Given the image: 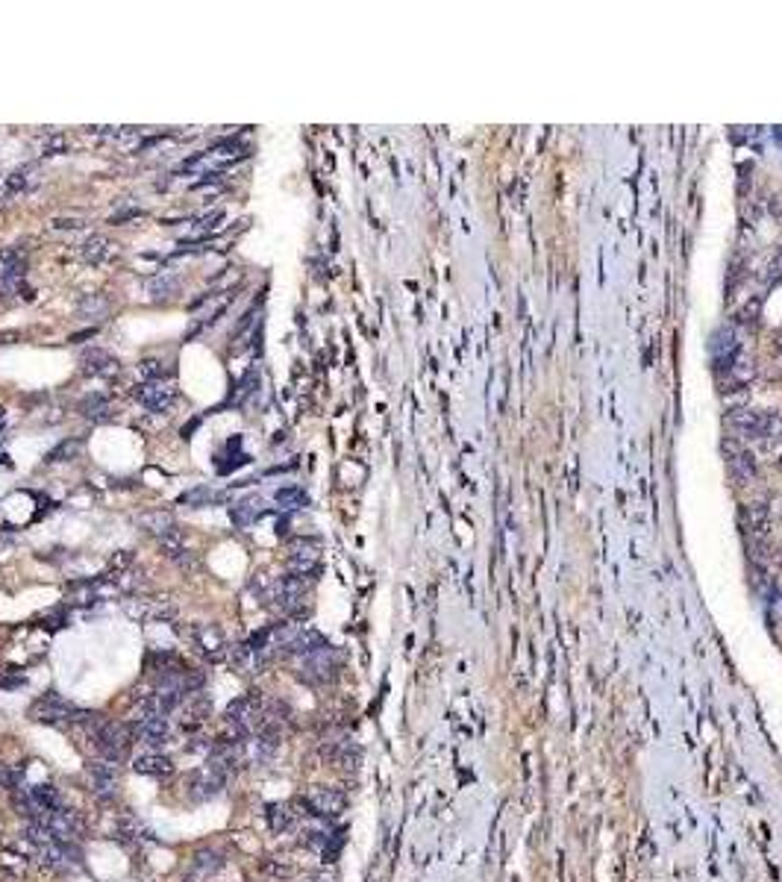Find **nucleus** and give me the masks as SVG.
I'll return each instance as SVG.
<instances>
[{"mask_svg": "<svg viewBox=\"0 0 782 882\" xmlns=\"http://www.w3.org/2000/svg\"><path fill=\"white\" fill-rule=\"evenodd\" d=\"M92 741L97 747V753L103 756V762H112V765H121L130 759V750H133V727L126 721H115V717H103L100 727L95 729Z\"/></svg>", "mask_w": 782, "mask_h": 882, "instance_id": "nucleus-1", "label": "nucleus"}, {"mask_svg": "<svg viewBox=\"0 0 782 882\" xmlns=\"http://www.w3.org/2000/svg\"><path fill=\"white\" fill-rule=\"evenodd\" d=\"M88 712H80L71 700H65L59 691H47L45 697H39L35 703L30 706V717L39 724H83V717Z\"/></svg>", "mask_w": 782, "mask_h": 882, "instance_id": "nucleus-2", "label": "nucleus"}, {"mask_svg": "<svg viewBox=\"0 0 782 882\" xmlns=\"http://www.w3.org/2000/svg\"><path fill=\"white\" fill-rule=\"evenodd\" d=\"M297 806H303L306 812H303V818H324V821H330V818H338L344 809H348V797H344V791H338V788H326V785H312L306 791V794L297 800Z\"/></svg>", "mask_w": 782, "mask_h": 882, "instance_id": "nucleus-3", "label": "nucleus"}, {"mask_svg": "<svg viewBox=\"0 0 782 882\" xmlns=\"http://www.w3.org/2000/svg\"><path fill=\"white\" fill-rule=\"evenodd\" d=\"M303 594H306V580H303V577H295V573H288V577H280V580L274 583V588H271V600H274V606L283 612V615H288V618H303V615H306V609H303Z\"/></svg>", "mask_w": 782, "mask_h": 882, "instance_id": "nucleus-4", "label": "nucleus"}, {"mask_svg": "<svg viewBox=\"0 0 782 882\" xmlns=\"http://www.w3.org/2000/svg\"><path fill=\"white\" fill-rule=\"evenodd\" d=\"M730 421L738 433L747 436V439H771L782 427V418L776 412H744V409H738Z\"/></svg>", "mask_w": 782, "mask_h": 882, "instance_id": "nucleus-5", "label": "nucleus"}, {"mask_svg": "<svg viewBox=\"0 0 782 882\" xmlns=\"http://www.w3.org/2000/svg\"><path fill=\"white\" fill-rule=\"evenodd\" d=\"M338 665H341L338 653L333 650V647H324V650H318V653H312V656H303V662H300V677H303L306 682H312V686H326V682L336 679Z\"/></svg>", "mask_w": 782, "mask_h": 882, "instance_id": "nucleus-6", "label": "nucleus"}, {"mask_svg": "<svg viewBox=\"0 0 782 882\" xmlns=\"http://www.w3.org/2000/svg\"><path fill=\"white\" fill-rule=\"evenodd\" d=\"M118 785H121V773L118 765L112 762H92L88 765V791L95 794V800L100 803H112L118 797Z\"/></svg>", "mask_w": 782, "mask_h": 882, "instance_id": "nucleus-7", "label": "nucleus"}, {"mask_svg": "<svg viewBox=\"0 0 782 882\" xmlns=\"http://www.w3.org/2000/svg\"><path fill=\"white\" fill-rule=\"evenodd\" d=\"M224 785H227V777H221V773H215L209 768H197L186 780V794L194 803H206V800H215L221 794Z\"/></svg>", "mask_w": 782, "mask_h": 882, "instance_id": "nucleus-8", "label": "nucleus"}, {"mask_svg": "<svg viewBox=\"0 0 782 882\" xmlns=\"http://www.w3.org/2000/svg\"><path fill=\"white\" fill-rule=\"evenodd\" d=\"M45 823H47V830L53 833V838H57V841H77L83 835V830H85L83 815L77 812V809H68V806H57L53 812H47Z\"/></svg>", "mask_w": 782, "mask_h": 882, "instance_id": "nucleus-9", "label": "nucleus"}, {"mask_svg": "<svg viewBox=\"0 0 782 882\" xmlns=\"http://www.w3.org/2000/svg\"><path fill=\"white\" fill-rule=\"evenodd\" d=\"M133 735L136 741L148 750H162L171 741V724L168 717H133Z\"/></svg>", "mask_w": 782, "mask_h": 882, "instance_id": "nucleus-10", "label": "nucleus"}, {"mask_svg": "<svg viewBox=\"0 0 782 882\" xmlns=\"http://www.w3.org/2000/svg\"><path fill=\"white\" fill-rule=\"evenodd\" d=\"M133 398L148 409V412H168L174 406L177 388L168 380H156V383H141L133 388Z\"/></svg>", "mask_w": 782, "mask_h": 882, "instance_id": "nucleus-11", "label": "nucleus"}, {"mask_svg": "<svg viewBox=\"0 0 782 882\" xmlns=\"http://www.w3.org/2000/svg\"><path fill=\"white\" fill-rule=\"evenodd\" d=\"M133 770L141 773V777L168 780L174 773V762H171V756H165L162 750H148V753H141L138 759L133 762Z\"/></svg>", "mask_w": 782, "mask_h": 882, "instance_id": "nucleus-12", "label": "nucleus"}, {"mask_svg": "<svg viewBox=\"0 0 782 882\" xmlns=\"http://www.w3.org/2000/svg\"><path fill=\"white\" fill-rule=\"evenodd\" d=\"M191 638L197 641V647L203 650L209 659H221L227 650V638L215 624H194L191 626Z\"/></svg>", "mask_w": 782, "mask_h": 882, "instance_id": "nucleus-13", "label": "nucleus"}, {"mask_svg": "<svg viewBox=\"0 0 782 882\" xmlns=\"http://www.w3.org/2000/svg\"><path fill=\"white\" fill-rule=\"evenodd\" d=\"M80 371L85 376H109V374H118V359L112 353H106L100 347H92L80 356Z\"/></svg>", "mask_w": 782, "mask_h": 882, "instance_id": "nucleus-14", "label": "nucleus"}, {"mask_svg": "<svg viewBox=\"0 0 782 882\" xmlns=\"http://www.w3.org/2000/svg\"><path fill=\"white\" fill-rule=\"evenodd\" d=\"M27 262L21 247H0V282H24Z\"/></svg>", "mask_w": 782, "mask_h": 882, "instance_id": "nucleus-15", "label": "nucleus"}, {"mask_svg": "<svg viewBox=\"0 0 782 882\" xmlns=\"http://www.w3.org/2000/svg\"><path fill=\"white\" fill-rule=\"evenodd\" d=\"M80 256L88 265H100V262H106L109 256H112V242H109L103 232H92V236L80 244Z\"/></svg>", "mask_w": 782, "mask_h": 882, "instance_id": "nucleus-16", "label": "nucleus"}, {"mask_svg": "<svg viewBox=\"0 0 782 882\" xmlns=\"http://www.w3.org/2000/svg\"><path fill=\"white\" fill-rule=\"evenodd\" d=\"M324 647H330V644H326V636H321L318 629H303V633L285 647V653L303 659V656H312V653L324 650Z\"/></svg>", "mask_w": 782, "mask_h": 882, "instance_id": "nucleus-17", "label": "nucleus"}, {"mask_svg": "<svg viewBox=\"0 0 782 882\" xmlns=\"http://www.w3.org/2000/svg\"><path fill=\"white\" fill-rule=\"evenodd\" d=\"M138 524H141L144 530H148V532L159 535V538L177 530L174 515H171V512H165V509H150V512H141V515H138Z\"/></svg>", "mask_w": 782, "mask_h": 882, "instance_id": "nucleus-18", "label": "nucleus"}, {"mask_svg": "<svg viewBox=\"0 0 782 882\" xmlns=\"http://www.w3.org/2000/svg\"><path fill=\"white\" fill-rule=\"evenodd\" d=\"M221 868H224V853H218L215 847H200L191 856V874L194 876H212Z\"/></svg>", "mask_w": 782, "mask_h": 882, "instance_id": "nucleus-19", "label": "nucleus"}, {"mask_svg": "<svg viewBox=\"0 0 782 882\" xmlns=\"http://www.w3.org/2000/svg\"><path fill=\"white\" fill-rule=\"evenodd\" d=\"M730 471H733V477L738 482H750L759 474V459L750 453V450H738L735 447V453L730 456Z\"/></svg>", "mask_w": 782, "mask_h": 882, "instance_id": "nucleus-20", "label": "nucleus"}, {"mask_svg": "<svg viewBox=\"0 0 782 882\" xmlns=\"http://www.w3.org/2000/svg\"><path fill=\"white\" fill-rule=\"evenodd\" d=\"M295 815L297 812H292V806H288V803H268L265 806V821H268L271 833H285L288 826L295 823Z\"/></svg>", "mask_w": 782, "mask_h": 882, "instance_id": "nucleus-21", "label": "nucleus"}, {"mask_svg": "<svg viewBox=\"0 0 782 882\" xmlns=\"http://www.w3.org/2000/svg\"><path fill=\"white\" fill-rule=\"evenodd\" d=\"M177 292H179V277H177V274L162 271V274H156V277L148 280V294H150V300H168V297H174Z\"/></svg>", "mask_w": 782, "mask_h": 882, "instance_id": "nucleus-22", "label": "nucleus"}, {"mask_svg": "<svg viewBox=\"0 0 782 882\" xmlns=\"http://www.w3.org/2000/svg\"><path fill=\"white\" fill-rule=\"evenodd\" d=\"M109 306H112V303H109V297L103 292L83 294L80 303H77V315L85 318V321H97V318H103L109 312Z\"/></svg>", "mask_w": 782, "mask_h": 882, "instance_id": "nucleus-23", "label": "nucleus"}, {"mask_svg": "<svg viewBox=\"0 0 782 882\" xmlns=\"http://www.w3.org/2000/svg\"><path fill=\"white\" fill-rule=\"evenodd\" d=\"M259 512H262V500L247 497L242 503H235V506H230V520H232V527H250L253 520L259 518Z\"/></svg>", "mask_w": 782, "mask_h": 882, "instance_id": "nucleus-24", "label": "nucleus"}, {"mask_svg": "<svg viewBox=\"0 0 782 882\" xmlns=\"http://www.w3.org/2000/svg\"><path fill=\"white\" fill-rule=\"evenodd\" d=\"M30 797H32V803L39 806L45 815H47V812H53V809L59 806V794H57V788H53L50 782H39V785H30Z\"/></svg>", "mask_w": 782, "mask_h": 882, "instance_id": "nucleus-25", "label": "nucleus"}, {"mask_svg": "<svg viewBox=\"0 0 782 882\" xmlns=\"http://www.w3.org/2000/svg\"><path fill=\"white\" fill-rule=\"evenodd\" d=\"M227 494H221V491H212V489H206V485H200V489H194V491H186L183 497H179V503L183 506H191V509H200V506H209L212 500H224Z\"/></svg>", "mask_w": 782, "mask_h": 882, "instance_id": "nucleus-26", "label": "nucleus"}, {"mask_svg": "<svg viewBox=\"0 0 782 882\" xmlns=\"http://www.w3.org/2000/svg\"><path fill=\"white\" fill-rule=\"evenodd\" d=\"M32 174H35V165L15 168V171L6 177V194H21V191H27L30 183H32Z\"/></svg>", "mask_w": 782, "mask_h": 882, "instance_id": "nucleus-27", "label": "nucleus"}, {"mask_svg": "<svg viewBox=\"0 0 782 882\" xmlns=\"http://www.w3.org/2000/svg\"><path fill=\"white\" fill-rule=\"evenodd\" d=\"M80 412L85 418H92V421H106L109 418V403H106L103 394H88V398L80 403Z\"/></svg>", "mask_w": 782, "mask_h": 882, "instance_id": "nucleus-28", "label": "nucleus"}, {"mask_svg": "<svg viewBox=\"0 0 782 882\" xmlns=\"http://www.w3.org/2000/svg\"><path fill=\"white\" fill-rule=\"evenodd\" d=\"M80 447H83L80 439H65V441H59V444L47 453V462H68V459H74V456L80 453Z\"/></svg>", "mask_w": 782, "mask_h": 882, "instance_id": "nucleus-29", "label": "nucleus"}, {"mask_svg": "<svg viewBox=\"0 0 782 882\" xmlns=\"http://www.w3.org/2000/svg\"><path fill=\"white\" fill-rule=\"evenodd\" d=\"M712 353H715V356H730V353H738L735 333H730V330H718V333H715V338H712Z\"/></svg>", "mask_w": 782, "mask_h": 882, "instance_id": "nucleus-30", "label": "nucleus"}, {"mask_svg": "<svg viewBox=\"0 0 782 882\" xmlns=\"http://www.w3.org/2000/svg\"><path fill=\"white\" fill-rule=\"evenodd\" d=\"M138 371H141V376H144V383H156V380H165V376H171V368H165L159 362V359H144V362L138 365Z\"/></svg>", "mask_w": 782, "mask_h": 882, "instance_id": "nucleus-31", "label": "nucleus"}, {"mask_svg": "<svg viewBox=\"0 0 782 882\" xmlns=\"http://www.w3.org/2000/svg\"><path fill=\"white\" fill-rule=\"evenodd\" d=\"M274 500L280 503V506H303V503H306V491L297 489V485H288V489H277Z\"/></svg>", "mask_w": 782, "mask_h": 882, "instance_id": "nucleus-32", "label": "nucleus"}, {"mask_svg": "<svg viewBox=\"0 0 782 882\" xmlns=\"http://www.w3.org/2000/svg\"><path fill=\"white\" fill-rule=\"evenodd\" d=\"M65 150V136H59V133H50L45 141H42V148H39V156L42 159H50V156H59Z\"/></svg>", "mask_w": 782, "mask_h": 882, "instance_id": "nucleus-33", "label": "nucleus"}, {"mask_svg": "<svg viewBox=\"0 0 782 882\" xmlns=\"http://www.w3.org/2000/svg\"><path fill=\"white\" fill-rule=\"evenodd\" d=\"M174 615H177V609H174V603H171V600H165V603H159V600H156V603H153V609H150V618H153V621H171Z\"/></svg>", "mask_w": 782, "mask_h": 882, "instance_id": "nucleus-34", "label": "nucleus"}, {"mask_svg": "<svg viewBox=\"0 0 782 882\" xmlns=\"http://www.w3.org/2000/svg\"><path fill=\"white\" fill-rule=\"evenodd\" d=\"M224 221V212H212V215H203V218L197 221V230L200 232H209V230H218V224Z\"/></svg>", "mask_w": 782, "mask_h": 882, "instance_id": "nucleus-35", "label": "nucleus"}, {"mask_svg": "<svg viewBox=\"0 0 782 882\" xmlns=\"http://www.w3.org/2000/svg\"><path fill=\"white\" fill-rule=\"evenodd\" d=\"M83 218H53V230H83Z\"/></svg>", "mask_w": 782, "mask_h": 882, "instance_id": "nucleus-36", "label": "nucleus"}, {"mask_svg": "<svg viewBox=\"0 0 782 882\" xmlns=\"http://www.w3.org/2000/svg\"><path fill=\"white\" fill-rule=\"evenodd\" d=\"M133 218H141V209H124V212H115L109 224H124V221H133Z\"/></svg>", "mask_w": 782, "mask_h": 882, "instance_id": "nucleus-37", "label": "nucleus"}, {"mask_svg": "<svg viewBox=\"0 0 782 882\" xmlns=\"http://www.w3.org/2000/svg\"><path fill=\"white\" fill-rule=\"evenodd\" d=\"M95 335H97V327H88V330H83V333H74V335H68V345H83V341L95 338Z\"/></svg>", "mask_w": 782, "mask_h": 882, "instance_id": "nucleus-38", "label": "nucleus"}, {"mask_svg": "<svg viewBox=\"0 0 782 882\" xmlns=\"http://www.w3.org/2000/svg\"><path fill=\"white\" fill-rule=\"evenodd\" d=\"M253 315H256V309H247L242 318H239V323H235V330H232V335H242L250 323H253Z\"/></svg>", "mask_w": 782, "mask_h": 882, "instance_id": "nucleus-39", "label": "nucleus"}, {"mask_svg": "<svg viewBox=\"0 0 782 882\" xmlns=\"http://www.w3.org/2000/svg\"><path fill=\"white\" fill-rule=\"evenodd\" d=\"M274 532H277V535H285V532H288V515H283V518L277 520V530H274Z\"/></svg>", "mask_w": 782, "mask_h": 882, "instance_id": "nucleus-40", "label": "nucleus"}, {"mask_svg": "<svg viewBox=\"0 0 782 882\" xmlns=\"http://www.w3.org/2000/svg\"><path fill=\"white\" fill-rule=\"evenodd\" d=\"M12 338H18V333H4L0 335V345H12Z\"/></svg>", "mask_w": 782, "mask_h": 882, "instance_id": "nucleus-41", "label": "nucleus"}]
</instances>
